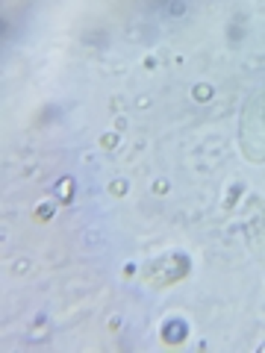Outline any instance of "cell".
Masks as SVG:
<instances>
[{"label":"cell","mask_w":265,"mask_h":353,"mask_svg":"<svg viewBox=\"0 0 265 353\" xmlns=\"http://www.w3.org/2000/svg\"><path fill=\"white\" fill-rule=\"evenodd\" d=\"M239 139H242V153L251 162H265V92L253 94L248 101L245 112H242Z\"/></svg>","instance_id":"cell-1"}]
</instances>
